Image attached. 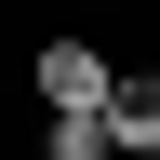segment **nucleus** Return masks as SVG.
<instances>
[{
  "mask_svg": "<svg viewBox=\"0 0 160 160\" xmlns=\"http://www.w3.org/2000/svg\"><path fill=\"white\" fill-rule=\"evenodd\" d=\"M40 160H120L107 120H40Z\"/></svg>",
  "mask_w": 160,
  "mask_h": 160,
  "instance_id": "nucleus-3",
  "label": "nucleus"
},
{
  "mask_svg": "<svg viewBox=\"0 0 160 160\" xmlns=\"http://www.w3.org/2000/svg\"><path fill=\"white\" fill-rule=\"evenodd\" d=\"M107 133H120V160H160V80H120Z\"/></svg>",
  "mask_w": 160,
  "mask_h": 160,
  "instance_id": "nucleus-2",
  "label": "nucleus"
},
{
  "mask_svg": "<svg viewBox=\"0 0 160 160\" xmlns=\"http://www.w3.org/2000/svg\"><path fill=\"white\" fill-rule=\"evenodd\" d=\"M27 93H40V120H107L120 107V67L93 53V40H40L27 53Z\"/></svg>",
  "mask_w": 160,
  "mask_h": 160,
  "instance_id": "nucleus-1",
  "label": "nucleus"
}]
</instances>
